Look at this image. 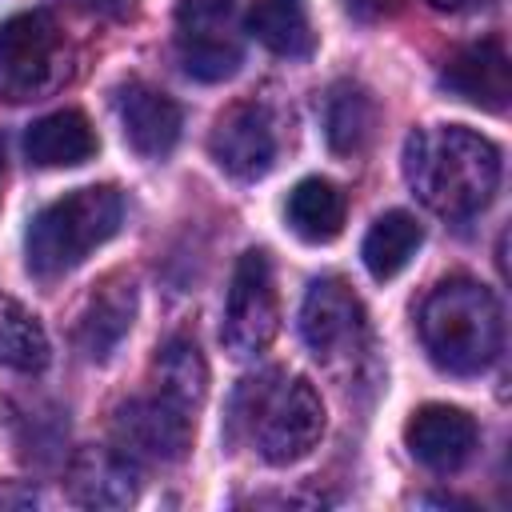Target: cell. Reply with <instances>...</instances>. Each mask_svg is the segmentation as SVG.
<instances>
[{
	"instance_id": "1",
	"label": "cell",
	"mask_w": 512,
	"mask_h": 512,
	"mask_svg": "<svg viewBox=\"0 0 512 512\" xmlns=\"http://www.w3.org/2000/svg\"><path fill=\"white\" fill-rule=\"evenodd\" d=\"M404 180L436 216L468 220L496 196L500 148L464 124H428L404 140Z\"/></svg>"
},
{
	"instance_id": "2",
	"label": "cell",
	"mask_w": 512,
	"mask_h": 512,
	"mask_svg": "<svg viewBox=\"0 0 512 512\" xmlns=\"http://www.w3.org/2000/svg\"><path fill=\"white\" fill-rule=\"evenodd\" d=\"M228 436L268 464H296L324 436V404L304 376L264 368L236 384L228 400Z\"/></svg>"
},
{
	"instance_id": "3",
	"label": "cell",
	"mask_w": 512,
	"mask_h": 512,
	"mask_svg": "<svg viewBox=\"0 0 512 512\" xmlns=\"http://www.w3.org/2000/svg\"><path fill=\"white\" fill-rule=\"evenodd\" d=\"M420 340L436 368L452 376L484 372L504 344V320L496 296L468 276L440 280L420 304Z\"/></svg>"
},
{
	"instance_id": "4",
	"label": "cell",
	"mask_w": 512,
	"mask_h": 512,
	"mask_svg": "<svg viewBox=\"0 0 512 512\" xmlns=\"http://www.w3.org/2000/svg\"><path fill=\"white\" fill-rule=\"evenodd\" d=\"M124 220V200L112 184L72 188L48 208H40L24 232V264L36 280H60L80 268L92 248L116 236Z\"/></svg>"
},
{
	"instance_id": "5",
	"label": "cell",
	"mask_w": 512,
	"mask_h": 512,
	"mask_svg": "<svg viewBox=\"0 0 512 512\" xmlns=\"http://www.w3.org/2000/svg\"><path fill=\"white\" fill-rule=\"evenodd\" d=\"M68 44L52 12L32 8L0 24V96L32 100L64 80Z\"/></svg>"
},
{
	"instance_id": "6",
	"label": "cell",
	"mask_w": 512,
	"mask_h": 512,
	"mask_svg": "<svg viewBox=\"0 0 512 512\" xmlns=\"http://www.w3.org/2000/svg\"><path fill=\"white\" fill-rule=\"evenodd\" d=\"M300 336L328 372H348L368 356V312L340 276H320L304 292Z\"/></svg>"
},
{
	"instance_id": "7",
	"label": "cell",
	"mask_w": 512,
	"mask_h": 512,
	"mask_svg": "<svg viewBox=\"0 0 512 512\" xmlns=\"http://www.w3.org/2000/svg\"><path fill=\"white\" fill-rule=\"evenodd\" d=\"M176 56L188 76L216 84L236 76L244 60V32L236 0H180L176 4Z\"/></svg>"
},
{
	"instance_id": "8",
	"label": "cell",
	"mask_w": 512,
	"mask_h": 512,
	"mask_svg": "<svg viewBox=\"0 0 512 512\" xmlns=\"http://www.w3.org/2000/svg\"><path fill=\"white\" fill-rule=\"evenodd\" d=\"M280 328V300H276V280H272V260L260 248H248L228 280L224 296V324L220 340L232 356L248 360L272 344Z\"/></svg>"
},
{
	"instance_id": "9",
	"label": "cell",
	"mask_w": 512,
	"mask_h": 512,
	"mask_svg": "<svg viewBox=\"0 0 512 512\" xmlns=\"http://www.w3.org/2000/svg\"><path fill=\"white\" fill-rule=\"evenodd\" d=\"M192 412L164 400L160 392L136 396L116 408L112 416V440L128 460L148 464H176L192 448Z\"/></svg>"
},
{
	"instance_id": "10",
	"label": "cell",
	"mask_w": 512,
	"mask_h": 512,
	"mask_svg": "<svg viewBox=\"0 0 512 512\" xmlns=\"http://www.w3.org/2000/svg\"><path fill=\"white\" fill-rule=\"evenodd\" d=\"M276 148L280 144H276L272 116L260 104H232L216 120L212 136H208L212 160L228 176H236V180H260V176H268L272 164H276Z\"/></svg>"
},
{
	"instance_id": "11",
	"label": "cell",
	"mask_w": 512,
	"mask_h": 512,
	"mask_svg": "<svg viewBox=\"0 0 512 512\" xmlns=\"http://www.w3.org/2000/svg\"><path fill=\"white\" fill-rule=\"evenodd\" d=\"M404 444L428 472L444 476L464 468L468 456L476 452V420L452 404H424L408 416Z\"/></svg>"
},
{
	"instance_id": "12",
	"label": "cell",
	"mask_w": 512,
	"mask_h": 512,
	"mask_svg": "<svg viewBox=\"0 0 512 512\" xmlns=\"http://www.w3.org/2000/svg\"><path fill=\"white\" fill-rule=\"evenodd\" d=\"M116 116H120V128H124V140L136 156L144 160H160L176 148L180 140V104L152 88V84H140V80H128L120 92H116Z\"/></svg>"
},
{
	"instance_id": "13",
	"label": "cell",
	"mask_w": 512,
	"mask_h": 512,
	"mask_svg": "<svg viewBox=\"0 0 512 512\" xmlns=\"http://www.w3.org/2000/svg\"><path fill=\"white\" fill-rule=\"evenodd\" d=\"M68 496L84 508H128L140 496L136 460L120 448H80L68 464Z\"/></svg>"
},
{
	"instance_id": "14",
	"label": "cell",
	"mask_w": 512,
	"mask_h": 512,
	"mask_svg": "<svg viewBox=\"0 0 512 512\" xmlns=\"http://www.w3.org/2000/svg\"><path fill=\"white\" fill-rule=\"evenodd\" d=\"M440 84H444L448 92H456L460 100L476 104V108L504 112L508 92H512L504 44H500V40H476V44L460 48V52L444 64Z\"/></svg>"
},
{
	"instance_id": "15",
	"label": "cell",
	"mask_w": 512,
	"mask_h": 512,
	"mask_svg": "<svg viewBox=\"0 0 512 512\" xmlns=\"http://www.w3.org/2000/svg\"><path fill=\"white\" fill-rule=\"evenodd\" d=\"M132 316H136V284L128 276H108L84 304L80 324H76V348L104 364L120 340L132 332Z\"/></svg>"
},
{
	"instance_id": "16",
	"label": "cell",
	"mask_w": 512,
	"mask_h": 512,
	"mask_svg": "<svg viewBox=\"0 0 512 512\" xmlns=\"http://www.w3.org/2000/svg\"><path fill=\"white\" fill-rule=\"evenodd\" d=\"M24 152L36 168H76V164L96 156V132H92L84 112L60 108V112L40 116L28 128Z\"/></svg>"
},
{
	"instance_id": "17",
	"label": "cell",
	"mask_w": 512,
	"mask_h": 512,
	"mask_svg": "<svg viewBox=\"0 0 512 512\" xmlns=\"http://www.w3.org/2000/svg\"><path fill=\"white\" fill-rule=\"evenodd\" d=\"M288 228L308 244H328L344 228V192L324 176H304L284 204Z\"/></svg>"
},
{
	"instance_id": "18",
	"label": "cell",
	"mask_w": 512,
	"mask_h": 512,
	"mask_svg": "<svg viewBox=\"0 0 512 512\" xmlns=\"http://www.w3.org/2000/svg\"><path fill=\"white\" fill-rule=\"evenodd\" d=\"M152 384L164 400L196 412L204 404V392H208V364H204L196 340L172 336L152 360Z\"/></svg>"
},
{
	"instance_id": "19",
	"label": "cell",
	"mask_w": 512,
	"mask_h": 512,
	"mask_svg": "<svg viewBox=\"0 0 512 512\" xmlns=\"http://www.w3.org/2000/svg\"><path fill=\"white\" fill-rule=\"evenodd\" d=\"M248 32L276 56L300 60L316 48V32L308 24L304 0H256L248 8Z\"/></svg>"
},
{
	"instance_id": "20",
	"label": "cell",
	"mask_w": 512,
	"mask_h": 512,
	"mask_svg": "<svg viewBox=\"0 0 512 512\" xmlns=\"http://www.w3.org/2000/svg\"><path fill=\"white\" fill-rule=\"evenodd\" d=\"M376 132V100L360 84H336L324 100V136L336 156L364 152Z\"/></svg>"
},
{
	"instance_id": "21",
	"label": "cell",
	"mask_w": 512,
	"mask_h": 512,
	"mask_svg": "<svg viewBox=\"0 0 512 512\" xmlns=\"http://www.w3.org/2000/svg\"><path fill=\"white\" fill-rule=\"evenodd\" d=\"M420 240H424V232H420V224H416L408 212H384V216L368 228V236H364V248H360L364 268H368L376 280H392V276L416 256Z\"/></svg>"
},
{
	"instance_id": "22",
	"label": "cell",
	"mask_w": 512,
	"mask_h": 512,
	"mask_svg": "<svg viewBox=\"0 0 512 512\" xmlns=\"http://www.w3.org/2000/svg\"><path fill=\"white\" fill-rule=\"evenodd\" d=\"M0 364L16 372H40L48 364V336L40 320L8 292H0Z\"/></svg>"
},
{
	"instance_id": "23",
	"label": "cell",
	"mask_w": 512,
	"mask_h": 512,
	"mask_svg": "<svg viewBox=\"0 0 512 512\" xmlns=\"http://www.w3.org/2000/svg\"><path fill=\"white\" fill-rule=\"evenodd\" d=\"M340 4H344V12H348L352 20L372 24V20H384L388 12H396L400 0H340Z\"/></svg>"
},
{
	"instance_id": "24",
	"label": "cell",
	"mask_w": 512,
	"mask_h": 512,
	"mask_svg": "<svg viewBox=\"0 0 512 512\" xmlns=\"http://www.w3.org/2000/svg\"><path fill=\"white\" fill-rule=\"evenodd\" d=\"M0 508H36V492L24 484H0Z\"/></svg>"
},
{
	"instance_id": "25",
	"label": "cell",
	"mask_w": 512,
	"mask_h": 512,
	"mask_svg": "<svg viewBox=\"0 0 512 512\" xmlns=\"http://www.w3.org/2000/svg\"><path fill=\"white\" fill-rule=\"evenodd\" d=\"M84 8H92V12H124L132 0H80Z\"/></svg>"
},
{
	"instance_id": "26",
	"label": "cell",
	"mask_w": 512,
	"mask_h": 512,
	"mask_svg": "<svg viewBox=\"0 0 512 512\" xmlns=\"http://www.w3.org/2000/svg\"><path fill=\"white\" fill-rule=\"evenodd\" d=\"M432 8H444V12H456V8H464L468 0H428Z\"/></svg>"
},
{
	"instance_id": "27",
	"label": "cell",
	"mask_w": 512,
	"mask_h": 512,
	"mask_svg": "<svg viewBox=\"0 0 512 512\" xmlns=\"http://www.w3.org/2000/svg\"><path fill=\"white\" fill-rule=\"evenodd\" d=\"M0 176H4V136H0Z\"/></svg>"
},
{
	"instance_id": "28",
	"label": "cell",
	"mask_w": 512,
	"mask_h": 512,
	"mask_svg": "<svg viewBox=\"0 0 512 512\" xmlns=\"http://www.w3.org/2000/svg\"><path fill=\"white\" fill-rule=\"evenodd\" d=\"M468 4H476V8H480V4H484V8H488V4H496V0H468Z\"/></svg>"
}]
</instances>
